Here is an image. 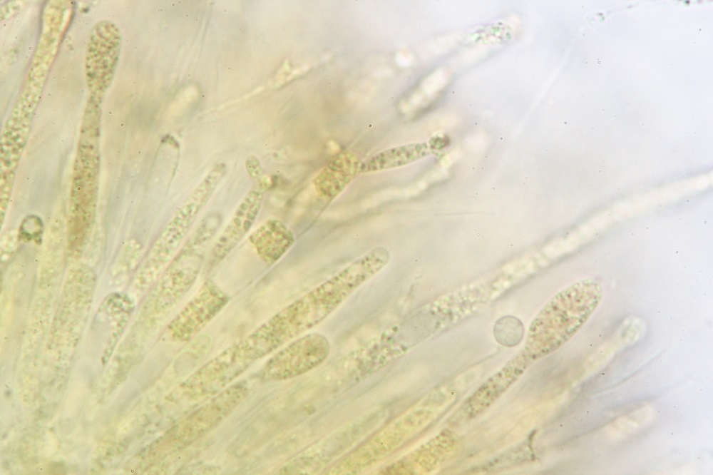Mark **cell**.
Returning a JSON list of instances; mask_svg holds the SVG:
<instances>
[{"mask_svg": "<svg viewBox=\"0 0 713 475\" xmlns=\"http://www.w3.org/2000/svg\"><path fill=\"white\" fill-rule=\"evenodd\" d=\"M222 220L217 212L210 213L202 219L157 280L145 303L148 310L163 315L183 299L198 280L208 245Z\"/></svg>", "mask_w": 713, "mask_h": 475, "instance_id": "1", "label": "cell"}, {"mask_svg": "<svg viewBox=\"0 0 713 475\" xmlns=\"http://www.w3.org/2000/svg\"><path fill=\"white\" fill-rule=\"evenodd\" d=\"M224 163L213 166L165 225L135 275L133 284L145 290L154 284L180 248L201 210L227 173Z\"/></svg>", "mask_w": 713, "mask_h": 475, "instance_id": "2", "label": "cell"}, {"mask_svg": "<svg viewBox=\"0 0 713 475\" xmlns=\"http://www.w3.org/2000/svg\"><path fill=\"white\" fill-rule=\"evenodd\" d=\"M603 297L602 283L595 278L580 280L557 293L539 315L545 325V352L570 338L598 307Z\"/></svg>", "mask_w": 713, "mask_h": 475, "instance_id": "3", "label": "cell"}, {"mask_svg": "<svg viewBox=\"0 0 713 475\" xmlns=\"http://www.w3.org/2000/svg\"><path fill=\"white\" fill-rule=\"evenodd\" d=\"M424 414L418 409L401 415L336 461L327 470V474H358L391 454L421 427Z\"/></svg>", "mask_w": 713, "mask_h": 475, "instance_id": "4", "label": "cell"}, {"mask_svg": "<svg viewBox=\"0 0 713 475\" xmlns=\"http://www.w3.org/2000/svg\"><path fill=\"white\" fill-rule=\"evenodd\" d=\"M248 394L245 382L227 387L193 412L176 423L163 437V449L175 453L215 429Z\"/></svg>", "mask_w": 713, "mask_h": 475, "instance_id": "5", "label": "cell"}, {"mask_svg": "<svg viewBox=\"0 0 713 475\" xmlns=\"http://www.w3.org/2000/svg\"><path fill=\"white\" fill-rule=\"evenodd\" d=\"M330 343L324 334L312 332L289 342L265 363L262 374L270 380H287L321 365L329 357Z\"/></svg>", "mask_w": 713, "mask_h": 475, "instance_id": "6", "label": "cell"}, {"mask_svg": "<svg viewBox=\"0 0 713 475\" xmlns=\"http://www.w3.org/2000/svg\"><path fill=\"white\" fill-rule=\"evenodd\" d=\"M229 301V295L215 282L206 280L170 322L167 327L169 337L178 342L191 340L222 311Z\"/></svg>", "mask_w": 713, "mask_h": 475, "instance_id": "7", "label": "cell"}, {"mask_svg": "<svg viewBox=\"0 0 713 475\" xmlns=\"http://www.w3.org/2000/svg\"><path fill=\"white\" fill-rule=\"evenodd\" d=\"M120 50L118 28L111 22L99 23L92 32L86 55V79L93 97L101 96L111 83Z\"/></svg>", "mask_w": 713, "mask_h": 475, "instance_id": "8", "label": "cell"}, {"mask_svg": "<svg viewBox=\"0 0 713 475\" xmlns=\"http://www.w3.org/2000/svg\"><path fill=\"white\" fill-rule=\"evenodd\" d=\"M265 192V185L257 184L242 199L211 248L207 261L210 268L224 260L250 232L260 211Z\"/></svg>", "mask_w": 713, "mask_h": 475, "instance_id": "9", "label": "cell"}, {"mask_svg": "<svg viewBox=\"0 0 713 475\" xmlns=\"http://www.w3.org/2000/svg\"><path fill=\"white\" fill-rule=\"evenodd\" d=\"M249 241L260 259L272 266L294 245V235L284 221L272 218L250 234Z\"/></svg>", "mask_w": 713, "mask_h": 475, "instance_id": "10", "label": "cell"}, {"mask_svg": "<svg viewBox=\"0 0 713 475\" xmlns=\"http://www.w3.org/2000/svg\"><path fill=\"white\" fill-rule=\"evenodd\" d=\"M360 163L347 155L333 160L313 180L318 195L327 200L337 197L359 173Z\"/></svg>", "mask_w": 713, "mask_h": 475, "instance_id": "11", "label": "cell"}, {"mask_svg": "<svg viewBox=\"0 0 713 475\" xmlns=\"http://www.w3.org/2000/svg\"><path fill=\"white\" fill-rule=\"evenodd\" d=\"M431 153L425 142L401 145L384 150L361 161L359 173H371L404 166Z\"/></svg>", "mask_w": 713, "mask_h": 475, "instance_id": "12", "label": "cell"}, {"mask_svg": "<svg viewBox=\"0 0 713 475\" xmlns=\"http://www.w3.org/2000/svg\"><path fill=\"white\" fill-rule=\"evenodd\" d=\"M42 227V223L38 217H28L24 220L20 229L22 238L27 240L36 239L41 233Z\"/></svg>", "mask_w": 713, "mask_h": 475, "instance_id": "13", "label": "cell"}, {"mask_svg": "<svg viewBox=\"0 0 713 475\" xmlns=\"http://www.w3.org/2000/svg\"><path fill=\"white\" fill-rule=\"evenodd\" d=\"M594 66L596 68H602L605 66V61L603 59L600 58V57L595 58H594Z\"/></svg>", "mask_w": 713, "mask_h": 475, "instance_id": "14", "label": "cell"}, {"mask_svg": "<svg viewBox=\"0 0 713 475\" xmlns=\"http://www.w3.org/2000/svg\"><path fill=\"white\" fill-rule=\"evenodd\" d=\"M632 73H627V76L628 78H632Z\"/></svg>", "mask_w": 713, "mask_h": 475, "instance_id": "15", "label": "cell"}, {"mask_svg": "<svg viewBox=\"0 0 713 475\" xmlns=\"http://www.w3.org/2000/svg\"><path fill=\"white\" fill-rule=\"evenodd\" d=\"M587 34H588V32H585V33L583 34V36H585V38Z\"/></svg>", "mask_w": 713, "mask_h": 475, "instance_id": "16", "label": "cell"}, {"mask_svg": "<svg viewBox=\"0 0 713 475\" xmlns=\"http://www.w3.org/2000/svg\"><path fill=\"white\" fill-rule=\"evenodd\" d=\"M617 115H615V116H614V118H615H615H617Z\"/></svg>", "mask_w": 713, "mask_h": 475, "instance_id": "17", "label": "cell"}, {"mask_svg": "<svg viewBox=\"0 0 713 475\" xmlns=\"http://www.w3.org/2000/svg\"><path fill=\"white\" fill-rule=\"evenodd\" d=\"M692 44H696V42H695V41H694V42H692Z\"/></svg>", "mask_w": 713, "mask_h": 475, "instance_id": "18", "label": "cell"}]
</instances>
